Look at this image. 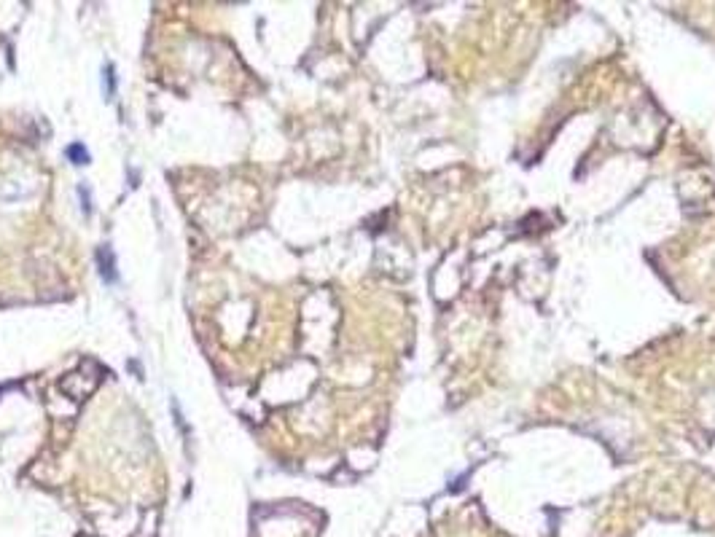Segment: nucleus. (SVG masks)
Instances as JSON below:
<instances>
[{"label": "nucleus", "mask_w": 715, "mask_h": 537, "mask_svg": "<svg viewBox=\"0 0 715 537\" xmlns=\"http://www.w3.org/2000/svg\"><path fill=\"white\" fill-rule=\"evenodd\" d=\"M68 156L75 161V164H87V159H89V154L81 148V145H70V151H68Z\"/></svg>", "instance_id": "1"}]
</instances>
